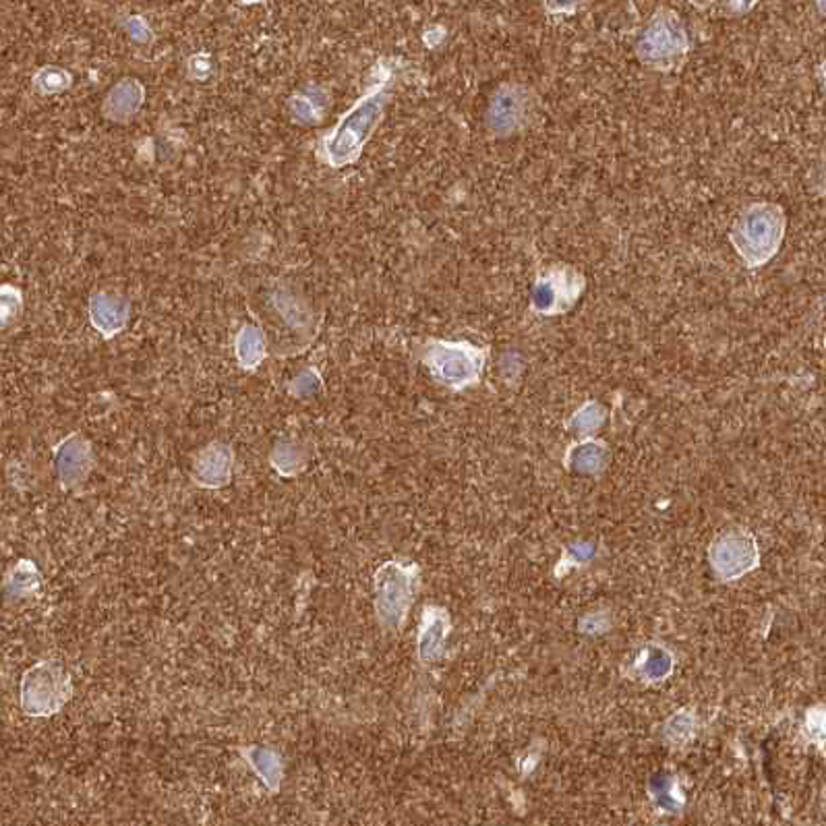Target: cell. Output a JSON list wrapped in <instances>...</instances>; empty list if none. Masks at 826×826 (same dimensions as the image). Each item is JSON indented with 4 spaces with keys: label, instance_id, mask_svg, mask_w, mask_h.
Here are the masks:
<instances>
[{
    "label": "cell",
    "instance_id": "6da1fadb",
    "mask_svg": "<svg viewBox=\"0 0 826 826\" xmlns=\"http://www.w3.org/2000/svg\"><path fill=\"white\" fill-rule=\"evenodd\" d=\"M387 96L385 80H382L344 115L338 127L323 140V158L327 164L340 168L359 160L364 143L382 121Z\"/></svg>",
    "mask_w": 826,
    "mask_h": 826
},
{
    "label": "cell",
    "instance_id": "7a4b0ae2",
    "mask_svg": "<svg viewBox=\"0 0 826 826\" xmlns=\"http://www.w3.org/2000/svg\"><path fill=\"white\" fill-rule=\"evenodd\" d=\"M786 218L779 205L754 203L740 214L731 228V242L750 267L773 260L783 241Z\"/></svg>",
    "mask_w": 826,
    "mask_h": 826
},
{
    "label": "cell",
    "instance_id": "3957f363",
    "mask_svg": "<svg viewBox=\"0 0 826 826\" xmlns=\"http://www.w3.org/2000/svg\"><path fill=\"white\" fill-rule=\"evenodd\" d=\"M73 696V684L67 671L57 663L32 667L21 682V708L29 717H50L61 713Z\"/></svg>",
    "mask_w": 826,
    "mask_h": 826
},
{
    "label": "cell",
    "instance_id": "277c9868",
    "mask_svg": "<svg viewBox=\"0 0 826 826\" xmlns=\"http://www.w3.org/2000/svg\"><path fill=\"white\" fill-rule=\"evenodd\" d=\"M690 48L682 20L669 11L659 9L648 21L641 40L636 44L638 59L653 67H673L682 61Z\"/></svg>",
    "mask_w": 826,
    "mask_h": 826
},
{
    "label": "cell",
    "instance_id": "5b68a950",
    "mask_svg": "<svg viewBox=\"0 0 826 826\" xmlns=\"http://www.w3.org/2000/svg\"><path fill=\"white\" fill-rule=\"evenodd\" d=\"M423 361L440 382L450 387L475 383L483 369V352L468 343L427 344Z\"/></svg>",
    "mask_w": 826,
    "mask_h": 826
},
{
    "label": "cell",
    "instance_id": "8992f818",
    "mask_svg": "<svg viewBox=\"0 0 826 826\" xmlns=\"http://www.w3.org/2000/svg\"><path fill=\"white\" fill-rule=\"evenodd\" d=\"M415 567L412 565H382L375 576V609L378 618L387 630H396L406 620V613L415 595Z\"/></svg>",
    "mask_w": 826,
    "mask_h": 826
},
{
    "label": "cell",
    "instance_id": "52a82bcc",
    "mask_svg": "<svg viewBox=\"0 0 826 826\" xmlns=\"http://www.w3.org/2000/svg\"><path fill=\"white\" fill-rule=\"evenodd\" d=\"M580 290H583V278L576 272L567 267L551 270L535 284L532 309L543 315L562 313L576 302V299L580 297Z\"/></svg>",
    "mask_w": 826,
    "mask_h": 826
},
{
    "label": "cell",
    "instance_id": "ba28073f",
    "mask_svg": "<svg viewBox=\"0 0 826 826\" xmlns=\"http://www.w3.org/2000/svg\"><path fill=\"white\" fill-rule=\"evenodd\" d=\"M526 108H528V96L525 89L516 85H505L500 92H495L493 100L489 104V112H487L489 127L498 135H510L525 121Z\"/></svg>",
    "mask_w": 826,
    "mask_h": 826
},
{
    "label": "cell",
    "instance_id": "9c48e42d",
    "mask_svg": "<svg viewBox=\"0 0 826 826\" xmlns=\"http://www.w3.org/2000/svg\"><path fill=\"white\" fill-rule=\"evenodd\" d=\"M235 454L230 445L210 444L203 447L193 463V481L205 489H223L232 479Z\"/></svg>",
    "mask_w": 826,
    "mask_h": 826
},
{
    "label": "cell",
    "instance_id": "30bf717a",
    "mask_svg": "<svg viewBox=\"0 0 826 826\" xmlns=\"http://www.w3.org/2000/svg\"><path fill=\"white\" fill-rule=\"evenodd\" d=\"M92 468H94L92 445L77 433L67 438L57 447V475L62 487H75L83 483Z\"/></svg>",
    "mask_w": 826,
    "mask_h": 826
},
{
    "label": "cell",
    "instance_id": "8fae6325",
    "mask_svg": "<svg viewBox=\"0 0 826 826\" xmlns=\"http://www.w3.org/2000/svg\"><path fill=\"white\" fill-rule=\"evenodd\" d=\"M710 560L723 578H735L756 562V549L744 535H727L713 547Z\"/></svg>",
    "mask_w": 826,
    "mask_h": 826
},
{
    "label": "cell",
    "instance_id": "7c38bea8",
    "mask_svg": "<svg viewBox=\"0 0 826 826\" xmlns=\"http://www.w3.org/2000/svg\"><path fill=\"white\" fill-rule=\"evenodd\" d=\"M89 318L101 336H117L129 322V302L119 295L98 292L89 301Z\"/></svg>",
    "mask_w": 826,
    "mask_h": 826
},
{
    "label": "cell",
    "instance_id": "4fadbf2b",
    "mask_svg": "<svg viewBox=\"0 0 826 826\" xmlns=\"http://www.w3.org/2000/svg\"><path fill=\"white\" fill-rule=\"evenodd\" d=\"M145 100V89L137 80H122L110 89L108 98L104 101V112L110 121H131Z\"/></svg>",
    "mask_w": 826,
    "mask_h": 826
},
{
    "label": "cell",
    "instance_id": "5bb4252c",
    "mask_svg": "<svg viewBox=\"0 0 826 826\" xmlns=\"http://www.w3.org/2000/svg\"><path fill=\"white\" fill-rule=\"evenodd\" d=\"M447 620L444 611L427 609L419 634V655L423 661H435L444 650Z\"/></svg>",
    "mask_w": 826,
    "mask_h": 826
},
{
    "label": "cell",
    "instance_id": "9a60e30c",
    "mask_svg": "<svg viewBox=\"0 0 826 826\" xmlns=\"http://www.w3.org/2000/svg\"><path fill=\"white\" fill-rule=\"evenodd\" d=\"M242 756L247 763L258 773L265 787L270 791H278L283 781V761L280 756L270 747L251 746L242 750Z\"/></svg>",
    "mask_w": 826,
    "mask_h": 826
},
{
    "label": "cell",
    "instance_id": "2e32d148",
    "mask_svg": "<svg viewBox=\"0 0 826 826\" xmlns=\"http://www.w3.org/2000/svg\"><path fill=\"white\" fill-rule=\"evenodd\" d=\"M265 357V340L255 325H244L237 336V359L242 369H255Z\"/></svg>",
    "mask_w": 826,
    "mask_h": 826
},
{
    "label": "cell",
    "instance_id": "e0dca14e",
    "mask_svg": "<svg viewBox=\"0 0 826 826\" xmlns=\"http://www.w3.org/2000/svg\"><path fill=\"white\" fill-rule=\"evenodd\" d=\"M304 463H307V452L295 442H283L272 452V466L284 477H292L301 472Z\"/></svg>",
    "mask_w": 826,
    "mask_h": 826
},
{
    "label": "cell",
    "instance_id": "ac0fdd59",
    "mask_svg": "<svg viewBox=\"0 0 826 826\" xmlns=\"http://www.w3.org/2000/svg\"><path fill=\"white\" fill-rule=\"evenodd\" d=\"M9 585L21 597L32 595L38 588V585H40V574H38V570L34 567L32 562H20V565L11 574V583Z\"/></svg>",
    "mask_w": 826,
    "mask_h": 826
},
{
    "label": "cell",
    "instance_id": "d6986e66",
    "mask_svg": "<svg viewBox=\"0 0 826 826\" xmlns=\"http://www.w3.org/2000/svg\"><path fill=\"white\" fill-rule=\"evenodd\" d=\"M71 85V75L57 67H46L36 75V87L41 94H61Z\"/></svg>",
    "mask_w": 826,
    "mask_h": 826
},
{
    "label": "cell",
    "instance_id": "ffe728a7",
    "mask_svg": "<svg viewBox=\"0 0 826 826\" xmlns=\"http://www.w3.org/2000/svg\"><path fill=\"white\" fill-rule=\"evenodd\" d=\"M322 101L318 100V94H309L307 96H295L290 100V108H292V117L299 122H315L320 119V108H322Z\"/></svg>",
    "mask_w": 826,
    "mask_h": 826
},
{
    "label": "cell",
    "instance_id": "44dd1931",
    "mask_svg": "<svg viewBox=\"0 0 826 826\" xmlns=\"http://www.w3.org/2000/svg\"><path fill=\"white\" fill-rule=\"evenodd\" d=\"M20 313V290L13 286H0V327H7Z\"/></svg>",
    "mask_w": 826,
    "mask_h": 826
},
{
    "label": "cell",
    "instance_id": "7402d4cb",
    "mask_svg": "<svg viewBox=\"0 0 826 826\" xmlns=\"http://www.w3.org/2000/svg\"><path fill=\"white\" fill-rule=\"evenodd\" d=\"M603 447L601 445H583L580 450L574 452V464H578V468L583 470H597L601 464H603Z\"/></svg>",
    "mask_w": 826,
    "mask_h": 826
},
{
    "label": "cell",
    "instance_id": "603a6c76",
    "mask_svg": "<svg viewBox=\"0 0 826 826\" xmlns=\"http://www.w3.org/2000/svg\"><path fill=\"white\" fill-rule=\"evenodd\" d=\"M669 669H671V659H669L666 650L653 648L646 657L645 675L659 680V678H666Z\"/></svg>",
    "mask_w": 826,
    "mask_h": 826
},
{
    "label": "cell",
    "instance_id": "cb8c5ba5",
    "mask_svg": "<svg viewBox=\"0 0 826 826\" xmlns=\"http://www.w3.org/2000/svg\"><path fill=\"white\" fill-rule=\"evenodd\" d=\"M278 311L283 315L284 322L288 323V327H302V323L307 322V318L302 315L301 309H297V304L292 299L288 297H278Z\"/></svg>",
    "mask_w": 826,
    "mask_h": 826
},
{
    "label": "cell",
    "instance_id": "d4e9b609",
    "mask_svg": "<svg viewBox=\"0 0 826 826\" xmlns=\"http://www.w3.org/2000/svg\"><path fill=\"white\" fill-rule=\"evenodd\" d=\"M601 421H603V412H601V408L595 406V404H588V406H585V408L574 417V424H576V429H580V431H590V429H595V427L601 423Z\"/></svg>",
    "mask_w": 826,
    "mask_h": 826
},
{
    "label": "cell",
    "instance_id": "484cf974",
    "mask_svg": "<svg viewBox=\"0 0 826 826\" xmlns=\"http://www.w3.org/2000/svg\"><path fill=\"white\" fill-rule=\"evenodd\" d=\"M127 32H129V36L133 40L147 41L152 38V32H149L147 23L142 17H131V20L127 21Z\"/></svg>",
    "mask_w": 826,
    "mask_h": 826
},
{
    "label": "cell",
    "instance_id": "4316f807",
    "mask_svg": "<svg viewBox=\"0 0 826 826\" xmlns=\"http://www.w3.org/2000/svg\"><path fill=\"white\" fill-rule=\"evenodd\" d=\"M315 385H320V378L315 373H302L290 385V390H295V394H311Z\"/></svg>",
    "mask_w": 826,
    "mask_h": 826
},
{
    "label": "cell",
    "instance_id": "83f0119b",
    "mask_svg": "<svg viewBox=\"0 0 826 826\" xmlns=\"http://www.w3.org/2000/svg\"><path fill=\"white\" fill-rule=\"evenodd\" d=\"M580 2L583 0H543L547 13H553V15H558V13H572V11H576V7Z\"/></svg>",
    "mask_w": 826,
    "mask_h": 826
},
{
    "label": "cell",
    "instance_id": "f1b7e54d",
    "mask_svg": "<svg viewBox=\"0 0 826 826\" xmlns=\"http://www.w3.org/2000/svg\"><path fill=\"white\" fill-rule=\"evenodd\" d=\"M756 2L758 0H723V4L731 15H744V13L754 9Z\"/></svg>",
    "mask_w": 826,
    "mask_h": 826
},
{
    "label": "cell",
    "instance_id": "f546056e",
    "mask_svg": "<svg viewBox=\"0 0 826 826\" xmlns=\"http://www.w3.org/2000/svg\"><path fill=\"white\" fill-rule=\"evenodd\" d=\"M242 2H249V4H251V2H260V0H242Z\"/></svg>",
    "mask_w": 826,
    "mask_h": 826
}]
</instances>
